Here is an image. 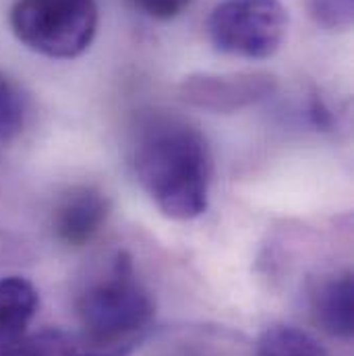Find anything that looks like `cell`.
I'll return each mask as SVG.
<instances>
[{
    "instance_id": "8",
    "label": "cell",
    "mask_w": 354,
    "mask_h": 356,
    "mask_svg": "<svg viewBox=\"0 0 354 356\" xmlns=\"http://www.w3.org/2000/svg\"><path fill=\"white\" fill-rule=\"evenodd\" d=\"M40 296L35 286L21 275L0 280V336L23 338L38 313Z\"/></svg>"
},
{
    "instance_id": "2",
    "label": "cell",
    "mask_w": 354,
    "mask_h": 356,
    "mask_svg": "<svg viewBox=\"0 0 354 356\" xmlns=\"http://www.w3.org/2000/svg\"><path fill=\"white\" fill-rule=\"evenodd\" d=\"M75 307L83 338L129 353L145 336L156 315L154 298L129 253H116L108 269L81 290Z\"/></svg>"
},
{
    "instance_id": "10",
    "label": "cell",
    "mask_w": 354,
    "mask_h": 356,
    "mask_svg": "<svg viewBox=\"0 0 354 356\" xmlns=\"http://www.w3.org/2000/svg\"><path fill=\"white\" fill-rule=\"evenodd\" d=\"M255 356H332L311 334L277 323L269 325L257 340Z\"/></svg>"
},
{
    "instance_id": "13",
    "label": "cell",
    "mask_w": 354,
    "mask_h": 356,
    "mask_svg": "<svg viewBox=\"0 0 354 356\" xmlns=\"http://www.w3.org/2000/svg\"><path fill=\"white\" fill-rule=\"evenodd\" d=\"M127 2H131L143 15L158 19V21L177 19L178 15H182L186 10V6L191 4V0H127Z\"/></svg>"
},
{
    "instance_id": "4",
    "label": "cell",
    "mask_w": 354,
    "mask_h": 356,
    "mask_svg": "<svg viewBox=\"0 0 354 356\" xmlns=\"http://www.w3.org/2000/svg\"><path fill=\"white\" fill-rule=\"evenodd\" d=\"M288 29V10L280 0H222L207 19V35L216 50L266 60L273 56Z\"/></svg>"
},
{
    "instance_id": "9",
    "label": "cell",
    "mask_w": 354,
    "mask_h": 356,
    "mask_svg": "<svg viewBox=\"0 0 354 356\" xmlns=\"http://www.w3.org/2000/svg\"><path fill=\"white\" fill-rule=\"evenodd\" d=\"M25 356H131V353L93 344L81 334H69L65 330H44L27 338Z\"/></svg>"
},
{
    "instance_id": "1",
    "label": "cell",
    "mask_w": 354,
    "mask_h": 356,
    "mask_svg": "<svg viewBox=\"0 0 354 356\" xmlns=\"http://www.w3.org/2000/svg\"><path fill=\"white\" fill-rule=\"evenodd\" d=\"M131 168L158 209L172 220H195L209 205L214 162L203 133L175 112L137 118L129 143Z\"/></svg>"
},
{
    "instance_id": "11",
    "label": "cell",
    "mask_w": 354,
    "mask_h": 356,
    "mask_svg": "<svg viewBox=\"0 0 354 356\" xmlns=\"http://www.w3.org/2000/svg\"><path fill=\"white\" fill-rule=\"evenodd\" d=\"M27 120V97L21 88L0 73V145L21 135Z\"/></svg>"
},
{
    "instance_id": "5",
    "label": "cell",
    "mask_w": 354,
    "mask_h": 356,
    "mask_svg": "<svg viewBox=\"0 0 354 356\" xmlns=\"http://www.w3.org/2000/svg\"><path fill=\"white\" fill-rule=\"evenodd\" d=\"M277 81L266 71L195 73L182 79L180 97L199 110L232 114L273 95Z\"/></svg>"
},
{
    "instance_id": "6",
    "label": "cell",
    "mask_w": 354,
    "mask_h": 356,
    "mask_svg": "<svg viewBox=\"0 0 354 356\" xmlns=\"http://www.w3.org/2000/svg\"><path fill=\"white\" fill-rule=\"evenodd\" d=\"M108 216L110 201L99 188L75 186L54 209V234L69 247H83L97 236Z\"/></svg>"
},
{
    "instance_id": "3",
    "label": "cell",
    "mask_w": 354,
    "mask_h": 356,
    "mask_svg": "<svg viewBox=\"0 0 354 356\" xmlns=\"http://www.w3.org/2000/svg\"><path fill=\"white\" fill-rule=\"evenodd\" d=\"M97 0H15L10 27L29 50L58 60L81 56L97 31Z\"/></svg>"
},
{
    "instance_id": "12",
    "label": "cell",
    "mask_w": 354,
    "mask_h": 356,
    "mask_svg": "<svg viewBox=\"0 0 354 356\" xmlns=\"http://www.w3.org/2000/svg\"><path fill=\"white\" fill-rule=\"evenodd\" d=\"M309 13L325 29H346L353 23V0H309Z\"/></svg>"
},
{
    "instance_id": "7",
    "label": "cell",
    "mask_w": 354,
    "mask_h": 356,
    "mask_svg": "<svg viewBox=\"0 0 354 356\" xmlns=\"http://www.w3.org/2000/svg\"><path fill=\"white\" fill-rule=\"evenodd\" d=\"M311 311L317 325L340 340L354 332V280L351 271L323 277L311 292Z\"/></svg>"
}]
</instances>
